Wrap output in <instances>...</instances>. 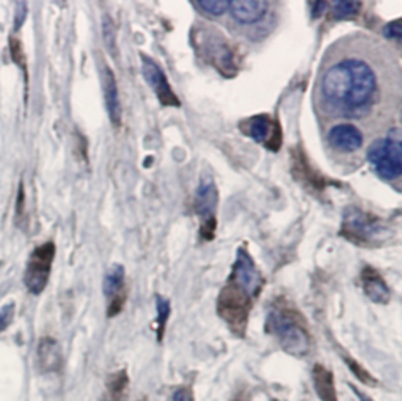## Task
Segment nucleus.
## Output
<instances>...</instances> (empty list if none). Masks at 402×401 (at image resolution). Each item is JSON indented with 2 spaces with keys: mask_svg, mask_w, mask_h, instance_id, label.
I'll use <instances>...</instances> for the list:
<instances>
[{
  "mask_svg": "<svg viewBox=\"0 0 402 401\" xmlns=\"http://www.w3.org/2000/svg\"><path fill=\"white\" fill-rule=\"evenodd\" d=\"M172 401H193V393L188 387H179L173 392Z\"/></svg>",
  "mask_w": 402,
  "mask_h": 401,
  "instance_id": "a878e982",
  "label": "nucleus"
},
{
  "mask_svg": "<svg viewBox=\"0 0 402 401\" xmlns=\"http://www.w3.org/2000/svg\"><path fill=\"white\" fill-rule=\"evenodd\" d=\"M345 365L350 368V372L355 374V378L358 381H362L364 386H377V379L373 378V374H369V372H366L360 363L354 359H349V357H345Z\"/></svg>",
  "mask_w": 402,
  "mask_h": 401,
  "instance_id": "5701e85b",
  "label": "nucleus"
},
{
  "mask_svg": "<svg viewBox=\"0 0 402 401\" xmlns=\"http://www.w3.org/2000/svg\"><path fill=\"white\" fill-rule=\"evenodd\" d=\"M292 162L294 177L297 178L302 184L308 187V189H311L313 192H320L325 189L327 184H329V180H325L322 175L314 170L313 166L310 164V159L306 158L302 150H294Z\"/></svg>",
  "mask_w": 402,
  "mask_h": 401,
  "instance_id": "4468645a",
  "label": "nucleus"
},
{
  "mask_svg": "<svg viewBox=\"0 0 402 401\" xmlns=\"http://www.w3.org/2000/svg\"><path fill=\"white\" fill-rule=\"evenodd\" d=\"M272 401H278V400H272Z\"/></svg>",
  "mask_w": 402,
  "mask_h": 401,
  "instance_id": "7c9ffc66",
  "label": "nucleus"
},
{
  "mask_svg": "<svg viewBox=\"0 0 402 401\" xmlns=\"http://www.w3.org/2000/svg\"><path fill=\"white\" fill-rule=\"evenodd\" d=\"M399 129H389L388 137H379L368 148V161L385 181H398L402 175V148Z\"/></svg>",
  "mask_w": 402,
  "mask_h": 401,
  "instance_id": "0eeeda50",
  "label": "nucleus"
},
{
  "mask_svg": "<svg viewBox=\"0 0 402 401\" xmlns=\"http://www.w3.org/2000/svg\"><path fill=\"white\" fill-rule=\"evenodd\" d=\"M156 309H157V319H156V332H157V338L162 340L163 334H165V326L168 321V316H170V302L168 299L162 298V296H157L156 298Z\"/></svg>",
  "mask_w": 402,
  "mask_h": 401,
  "instance_id": "412c9836",
  "label": "nucleus"
},
{
  "mask_svg": "<svg viewBox=\"0 0 402 401\" xmlns=\"http://www.w3.org/2000/svg\"><path fill=\"white\" fill-rule=\"evenodd\" d=\"M232 401H242V397H239V398H234Z\"/></svg>",
  "mask_w": 402,
  "mask_h": 401,
  "instance_id": "c756f323",
  "label": "nucleus"
},
{
  "mask_svg": "<svg viewBox=\"0 0 402 401\" xmlns=\"http://www.w3.org/2000/svg\"><path fill=\"white\" fill-rule=\"evenodd\" d=\"M103 34H104V41H105V45H107V49H109L110 54H115V51H117L115 26H113V21L110 20V16H104Z\"/></svg>",
  "mask_w": 402,
  "mask_h": 401,
  "instance_id": "b1692460",
  "label": "nucleus"
},
{
  "mask_svg": "<svg viewBox=\"0 0 402 401\" xmlns=\"http://www.w3.org/2000/svg\"><path fill=\"white\" fill-rule=\"evenodd\" d=\"M266 329L289 354L304 357L311 351V335L305 319L286 304H275L274 309H270Z\"/></svg>",
  "mask_w": 402,
  "mask_h": 401,
  "instance_id": "7ed1b4c3",
  "label": "nucleus"
},
{
  "mask_svg": "<svg viewBox=\"0 0 402 401\" xmlns=\"http://www.w3.org/2000/svg\"><path fill=\"white\" fill-rule=\"evenodd\" d=\"M63 357L60 344L52 337H44L38 344V367L43 373L59 372Z\"/></svg>",
  "mask_w": 402,
  "mask_h": 401,
  "instance_id": "f3484780",
  "label": "nucleus"
},
{
  "mask_svg": "<svg viewBox=\"0 0 402 401\" xmlns=\"http://www.w3.org/2000/svg\"><path fill=\"white\" fill-rule=\"evenodd\" d=\"M264 279L245 247H239L236 261L225 286L218 294L217 312L231 332L244 337L255 299L260 296Z\"/></svg>",
  "mask_w": 402,
  "mask_h": 401,
  "instance_id": "f03ea898",
  "label": "nucleus"
},
{
  "mask_svg": "<svg viewBox=\"0 0 402 401\" xmlns=\"http://www.w3.org/2000/svg\"><path fill=\"white\" fill-rule=\"evenodd\" d=\"M124 274V268L118 263L113 265L105 274L104 294L107 298V316L109 318L117 316L126 304Z\"/></svg>",
  "mask_w": 402,
  "mask_h": 401,
  "instance_id": "ddd939ff",
  "label": "nucleus"
},
{
  "mask_svg": "<svg viewBox=\"0 0 402 401\" xmlns=\"http://www.w3.org/2000/svg\"><path fill=\"white\" fill-rule=\"evenodd\" d=\"M192 43L200 59L212 65L226 78H232L239 70V57L234 46L211 26H197L192 30Z\"/></svg>",
  "mask_w": 402,
  "mask_h": 401,
  "instance_id": "20e7f679",
  "label": "nucleus"
},
{
  "mask_svg": "<svg viewBox=\"0 0 402 401\" xmlns=\"http://www.w3.org/2000/svg\"><path fill=\"white\" fill-rule=\"evenodd\" d=\"M311 7H313V11H311V15L314 20H318L319 16H322L327 10H329V2H314L311 3Z\"/></svg>",
  "mask_w": 402,
  "mask_h": 401,
  "instance_id": "bb28decb",
  "label": "nucleus"
},
{
  "mask_svg": "<svg viewBox=\"0 0 402 401\" xmlns=\"http://www.w3.org/2000/svg\"><path fill=\"white\" fill-rule=\"evenodd\" d=\"M362 285L366 296L375 304H388L392 291L382 275L373 266H364L362 271Z\"/></svg>",
  "mask_w": 402,
  "mask_h": 401,
  "instance_id": "dca6fc26",
  "label": "nucleus"
},
{
  "mask_svg": "<svg viewBox=\"0 0 402 401\" xmlns=\"http://www.w3.org/2000/svg\"><path fill=\"white\" fill-rule=\"evenodd\" d=\"M274 2L264 0H231L228 11L232 22H236L244 36L248 40H258L266 36L275 26Z\"/></svg>",
  "mask_w": 402,
  "mask_h": 401,
  "instance_id": "423d86ee",
  "label": "nucleus"
},
{
  "mask_svg": "<svg viewBox=\"0 0 402 401\" xmlns=\"http://www.w3.org/2000/svg\"><path fill=\"white\" fill-rule=\"evenodd\" d=\"M330 8V20L341 21V20H352L362 11L363 3L357 0H336V2H329Z\"/></svg>",
  "mask_w": 402,
  "mask_h": 401,
  "instance_id": "aec40b11",
  "label": "nucleus"
},
{
  "mask_svg": "<svg viewBox=\"0 0 402 401\" xmlns=\"http://www.w3.org/2000/svg\"><path fill=\"white\" fill-rule=\"evenodd\" d=\"M100 82H103L107 114H109L112 124H115V126L118 128L119 124H121V117H123L121 101H119V92H118L115 74L112 73V70L107 65L103 66V73H100Z\"/></svg>",
  "mask_w": 402,
  "mask_h": 401,
  "instance_id": "2eb2a0df",
  "label": "nucleus"
},
{
  "mask_svg": "<svg viewBox=\"0 0 402 401\" xmlns=\"http://www.w3.org/2000/svg\"><path fill=\"white\" fill-rule=\"evenodd\" d=\"M382 34L385 35V38H389V40H396V41H399V40H401V36H402L401 20H396V21L388 22L387 26L383 27Z\"/></svg>",
  "mask_w": 402,
  "mask_h": 401,
  "instance_id": "393cba45",
  "label": "nucleus"
},
{
  "mask_svg": "<svg viewBox=\"0 0 402 401\" xmlns=\"http://www.w3.org/2000/svg\"><path fill=\"white\" fill-rule=\"evenodd\" d=\"M339 235L362 247H375L387 240L389 231L385 221L358 206H348L343 214Z\"/></svg>",
  "mask_w": 402,
  "mask_h": 401,
  "instance_id": "39448f33",
  "label": "nucleus"
},
{
  "mask_svg": "<svg viewBox=\"0 0 402 401\" xmlns=\"http://www.w3.org/2000/svg\"><path fill=\"white\" fill-rule=\"evenodd\" d=\"M350 391L357 395V398L360 400V401H373V400H371V398L368 397L366 393H363L362 391H358V388H357L355 386H350Z\"/></svg>",
  "mask_w": 402,
  "mask_h": 401,
  "instance_id": "c85d7f7f",
  "label": "nucleus"
},
{
  "mask_svg": "<svg viewBox=\"0 0 402 401\" xmlns=\"http://www.w3.org/2000/svg\"><path fill=\"white\" fill-rule=\"evenodd\" d=\"M193 7L209 16H222L228 11V0H200V2H192Z\"/></svg>",
  "mask_w": 402,
  "mask_h": 401,
  "instance_id": "4be33fe9",
  "label": "nucleus"
},
{
  "mask_svg": "<svg viewBox=\"0 0 402 401\" xmlns=\"http://www.w3.org/2000/svg\"><path fill=\"white\" fill-rule=\"evenodd\" d=\"M399 60L387 45L364 34L333 43L319 66L313 104L327 124L355 122L385 129L401 108Z\"/></svg>",
  "mask_w": 402,
  "mask_h": 401,
  "instance_id": "f257e3e1",
  "label": "nucleus"
},
{
  "mask_svg": "<svg viewBox=\"0 0 402 401\" xmlns=\"http://www.w3.org/2000/svg\"><path fill=\"white\" fill-rule=\"evenodd\" d=\"M142 73L144 80L154 90L162 105H165V108H179L181 103L173 92L172 85H170L165 73L162 71V68L153 59L147 57V55H142Z\"/></svg>",
  "mask_w": 402,
  "mask_h": 401,
  "instance_id": "f8f14e48",
  "label": "nucleus"
},
{
  "mask_svg": "<svg viewBox=\"0 0 402 401\" xmlns=\"http://www.w3.org/2000/svg\"><path fill=\"white\" fill-rule=\"evenodd\" d=\"M129 398V378L126 370H119L107 378V400L128 401Z\"/></svg>",
  "mask_w": 402,
  "mask_h": 401,
  "instance_id": "6ab92c4d",
  "label": "nucleus"
},
{
  "mask_svg": "<svg viewBox=\"0 0 402 401\" xmlns=\"http://www.w3.org/2000/svg\"><path fill=\"white\" fill-rule=\"evenodd\" d=\"M217 187L212 180H203L195 194V211L200 217V238L203 241H212L216 238V210H217Z\"/></svg>",
  "mask_w": 402,
  "mask_h": 401,
  "instance_id": "6e6552de",
  "label": "nucleus"
},
{
  "mask_svg": "<svg viewBox=\"0 0 402 401\" xmlns=\"http://www.w3.org/2000/svg\"><path fill=\"white\" fill-rule=\"evenodd\" d=\"M17 10L21 11V16H19V13L16 11V29H19V27L22 26L25 16H27V5H25L24 2L17 3Z\"/></svg>",
  "mask_w": 402,
  "mask_h": 401,
  "instance_id": "cd10ccee",
  "label": "nucleus"
},
{
  "mask_svg": "<svg viewBox=\"0 0 402 401\" xmlns=\"http://www.w3.org/2000/svg\"><path fill=\"white\" fill-rule=\"evenodd\" d=\"M54 256H55L54 242H46L34 250L24 277L25 285H27L30 293L40 294L44 291L50 275V269H52Z\"/></svg>",
  "mask_w": 402,
  "mask_h": 401,
  "instance_id": "9d476101",
  "label": "nucleus"
},
{
  "mask_svg": "<svg viewBox=\"0 0 402 401\" xmlns=\"http://www.w3.org/2000/svg\"><path fill=\"white\" fill-rule=\"evenodd\" d=\"M327 143L336 154L350 156L360 152L364 136L352 123H333L327 133Z\"/></svg>",
  "mask_w": 402,
  "mask_h": 401,
  "instance_id": "9b49d317",
  "label": "nucleus"
},
{
  "mask_svg": "<svg viewBox=\"0 0 402 401\" xmlns=\"http://www.w3.org/2000/svg\"><path fill=\"white\" fill-rule=\"evenodd\" d=\"M239 129L264 148L270 150V152H280L283 143V131L278 120H275L274 117L261 114L245 118V120L239 123Z\"/></svg>",
  "mask_w": 402,
  "mask_h": 401,
  "instance_id": "1a4fd4ad",
  "label": "nucleus"
},
{
  "mask_svg": "<svg viewBox=\"0 0 402 401\" xmlns=\"http://www.w3.org/2000/svg\"><path fill=\"white\" fill-rule=\"evenodd\" d=\"M313 386L320 401H338V393L335 387V378L329 368L320 363L313 367Z\"/></svg>",
  "mask_w": 402,
  "mask_h": 401,
  "instance_id": "a211bd4d",
  "label": "nucleus"
}]
</instances>
